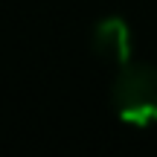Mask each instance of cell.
I'll list each match as a JSON object with an SVG mask.
<instances>
[{"label":"cell","instance_id":"obj_1","mask_svg":"<svg viewBox=\"0 0 157 157\" xmlns=\"http://www.w3.org/2000/svg\"><path fill=\"white\" fill-rule=\"evenodd\" d=\"M113 111L122 122L148 128L157 122V67L151 64H122L113 82Z\"/></svg>","mask_w":157,"mask_h":157},{"label":"cell","instance_id":"obj_2","mask_svg":"<svg viewBox=\"0 0 157 157\" xmlns=\"http://www.w3.org/2000/svg\"><path fill=\"white\" fill-rule=\"evenodd\" d=\"M93 50L99 58L113 64H128L131 61V29L122 17L111 15V17H102L99 23L93 26Z\"/></svg>","mask_w":157,"mask_h":157}]
</instances>
